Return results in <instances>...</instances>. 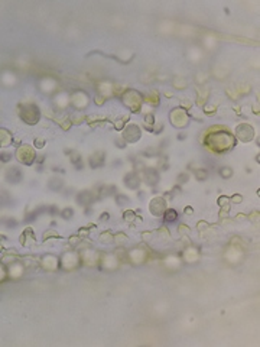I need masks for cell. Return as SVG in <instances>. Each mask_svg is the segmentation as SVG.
Instances as JSON below:
<instances>
[{
	"label": "cell",
	"mask_w": 260,
	"mask_h": 347,
	"mask_svg": "<svg viewBox=\"0 0 260 347\" xmlns=\"http://www.w3.org/2000/svg\"><path fill=\"white\" fill-rule=\"evenodd\" d=\"M231 174H233L231 168H227V166H224V168H221V169H220V175H221L223 178H230V176H231Z\"/></svg>",
	"instance_id": "6"
},
{
	"label": "cell",
	"mask_w": 260,
	"mask_h": 347,
	"mask_svg": "<svg viewBox=\"0 0 260 347\" xmlns=\"http://www.w3.org/2000/svg\"><path fill=\"white\" fill-rule=\"evenodd\" d=\"M139 136H140V130H139V127L136 126V125H129L127 129L124 130V138H126V140H129V138H132L130 139V142H136L139 139Z\"/></svg>",
	"instance_id": "1"
},
{
	"label": "cell",
	"mask_w": 260,
	"mask_h": 347,
	"mask_svg": "<svg viewBox=\"0 0 260 347\" xmlns=\"http://www.w3.org/2000/svg\"><path fill=\"white\" fill-rule=\"evenodd\" d=\"M72 215H74V211H72V208H65V210H62L61 211V217L62 219H65V220H68V219H71Z\"/></svg>",
	"instance_id": "5"
},
{
	"label": "cell",
	"mask_w": 260,
	"mask_h": 347,
	"mask_svg": "<svg viewBox=\"0 0 260 347\" xmlns=\"http://www.w3.org/2000/svg\"><path fill=\"white\" fill-rule=\"evenodd\" d=\"M150 211H152V214L155 215L162 214L165 211V201L162 198H155L150 203Z\"/></svg>",
	"instance_id": "2"
},
{
	"label": "cell",
	"mask_w": 260,
	"mask_h": 347,
	"mask_svg": "<svg viewBox=\"0 0 260 347\" xmlns=\"http://www.w3.org/2000/svg\"><path fill=\"white\" fill-rule=\"evenodd\" d=\"M178 220V213L175 211V210H168V211H165V221H168V223H175V221Z\"/></svg>",
	"instance_id": "3"
},
{
	"label": "cell",
	"mask_w": 260,
	"mask_h": 347,
	"mask_svg": "<svg viewBox=\"0 0 260 347\" xmlns=\"http://www.w3.org/2000/svg\"><path fill=\"white\" fill-rule=\"evenodd\" d=\"M9 159H10V155H6V154L3 155V154H2V161H9Z\"/></svg>",
	"instance_id": "9"
},
{
	"label": "cell",
	"mask_w": 260,
	"mask_h": 347,
	"mask_svg": "<svg viewBox=\"0 0 260 347\" xmlns=\"http://www.w3.org/2000/svg\"><path fill=\"white\" fill-rule=\"evenodd\" d=\"M49 188L51 190H54V191H58V190H61L62 188V181L61 179H58V178H52V179H49Z\"/></svg>",
	"instance_id": "4"
},
{
	"label": "cell",
	"mask_w": 260,
	"mask_h": 347,
	"mask_svg": "<svg viewBox=\"0 0 260 347\" xmlns=\"http://www.w3.org/2000/svg\"><path fill=\"white\" fill-rule=\"evenodd\" d=\"M207 176H208L207 175V171H198L197 172V178H198V179H205Z\"/></svg>",
	"instance_id": "8"
},
{
	"label": "cell",
	"mask_w": 260,
	"mask_h": 347,
	"mask_svg": "<svg viewBox=\"0 0 260 347\" xmlns=\"http://www.w3.org/2000/svg\"><path fill=\"white\" fill-rule=\"evenodd\" d=\"M116 201H117V204L123 205V204H127V203H129V198L126 197V195H117V197H116Z\"/></svg>",
	"instance_id": "7"
}]
</instances>
